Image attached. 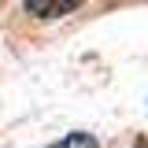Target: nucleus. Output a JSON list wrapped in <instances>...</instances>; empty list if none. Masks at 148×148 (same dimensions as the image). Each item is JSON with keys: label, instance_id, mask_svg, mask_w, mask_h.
Instances as JSON below:
<instances>
[{"label": "nucleus", "instance_id": "1", "mask_svg": "<svg viewBox=\"0 0 148 148\" xmlns=\"http://www.w3.org/2000/svg\"><path fill=\"white\" fill-rule=\"evenodd\" d=\"M82 0H26V11L34 18H59L67 15V11H74Z\"/></svg>", "mask_w": 148, "mask_h": 148}, {"label": "nucleus", "instance_id": "2", "mask_svg": "<svg viewBox=\"0 0 148 148\" xmlns=\"http://www.w3.org/2000/svg\"><path fill=\"white\" fill-rule=\"evenodd\" d=\"M52 148H96V141H92L89 133H71V137H63V141L52 145Z\"/></svg>", "mask_w": 148, "mask_h": 148}]
</instances>
